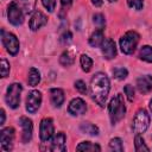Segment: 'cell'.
<instances>
[{
  "instance_id": "1",
  "label": "cell",
  "mask_w": 152,
  "mask_h": 152,
  "mask_svg": "<svg viewBox=\"0 0 152 152\" xmlns=\"http://www.w3.org/2000/svg\"><path fill=\"white\" fill-rule=\"evenodd\" d=\"M110 90V81L104 72H96L90 80V95L91 99L100 106L104 107L106 100Z\"/></svg>"
},
{
  "instance_id": "2",
  "label": "cell",
  "mask_w": 152,
  "mask_h": 152,
  "mask_svg": "<svg viewBox=\"0 0 152 152\" xmlns=\"http://www.w3.org/2000/svg\"><path fill=\"white\" fill-rule=\"evenodd\" d=\"M108 113L112 125H116L119 121H121L126 114V106L124 101V96L121 94H116L108 104Z\"/></svg>"
},
{
  "instance_id": "3",
  "label": "cell",
  "mask_w": 152,
  "mask_h": 152,
  "mask_svg": "<svg viewBox=\"0 0 152 152\" xmlns=\"http://www.w3.org/2000/svg\"><path fill=\"white\" fill-rule=\"evenodd\" d=\"M139 39H140V36L135 31H127L120 38V42H119L121 51L126 55H132L137 49Z\"/></svg>"
},
{
  "instance_id": "4",
  "label": "cell",
  "mask_w": 152,
  "mask_h": 152,
  "mask_svg": "<svg viewBox=\"0 0 152 152\" xmlns=\"http://www.w3.org/2000/svg\"><path fill=\"white\" fill-rule=\"evenodd\" d=\"M148 126H150V115L146 112V109L141 108L135 113L133 118V126H132L133 132L135 134H142L147 131Z\"/></svg>"
},
{
  "instance_id": "5",
  "label": "cell",
  "mask_w": 152,
  "mask_h": 152,
  "mask_svg": "<svg viewBox=\"0 0 152 152\" xmlns=\"http://www.w3.org/2000/svg\"><path fill=\"white\" fill-rule=\"evenodd\" d=\"M21 91H23V86L20 83H12L7 87L5 100H6V103L10 108L15 109L19 107Z\"/></svg>"
},
{
  "instance_id": "6",
  "label": "cell",
  "mask_w": 152,
  "mask_h": 152,
  "mask_svg": "<svg viewBox=\"0 0 152 152\" xmlns=\"http://www.w3.org/2000/svg\"><path fill=\"white\" fill-rule=\"evenodd\" d=\"M24 14H25V12L18 1L10 2L8 7H7V19L12 25H14V26L21 25L24 23Z\"/></svg>"
},
{
  "instance_id": "7",
  "label": "cell",
  "mask_w": 152,
  "mask_h": 152,
  "mask_svg": "<svg viewBox=\"0 0 152 152\" xmlns=\"http://www.w3.org/2000/svg\"><path fill=\"white\" fill-rule=\"evenodd\" d=\"M1 40H2V44L6 49V51L12 55V56H15L19 51V40L17 38L15 34L11 33V32H6L4 28H1Z\"/></svg>"
},
{
  "instance_id": "8",
  "label": "cell",
  "mask_w": 152,
  "mask_h": 152,
  "mask_svg": "<svg viewBox=\"0 0 152 152\" xmlns=\"http://www.w3.org/2000/svg\"><path fill=\"white\" fill-rule=\"evenodd\" d=\"M55 133V126H53V121L51 118H44L40 121L39 125V138L40 141L44 142H49Z\"/></svg>"
},
{
  "instance_id": "9",
  "label": "cell",
  "mask_w": 152,
  "mask_h": 152,
  "mask_svg": "<svg viewBox=\"0 0 152 152\" xmlns=\"http://www.w3.org/2000/svg\"><path fill=\"white\" fill-rule=\"evenodd\" d=\"M42 104V93L39 90H31L26 96V110L34 114Z\"/></svg>"
},
{
  "instance_id": "10",
  "label": "cell",
  "mask_w": 152,
  "mask_h": 152,
  "mask_svg": "<svg viewBox=\"0 0 152 152\" xmlns=\"http://www.w3.org/2000/svg\"><path fill=\"white\" fill-rule=\"evenodd\" d=\"M14 137H15V131L13 127H6L0 131V144L4 151H11L13 148Z\"/></svg>"
},
{
  "instance_id": "11",
  "label": "cell",
  "mask_w": 152,
  "mask_h": 152,
  "mask_svg": "<svg viewBox=\"0 0 152 152\" xmlns=\"http://www.w3.org/2000/svg\"><path fill=\"white\" fill-rule=\"evenodd\" d=\"M48 23V17L42 11H34L28 20V27L31 31H38Z\"/></svg>"
},
{
  "instance_id": "12",
  "label": "cell",
  "mask_w": 152,
  "mask_h": 152,
  "mask_svg": "<svg viewBox=\"0 0 152 152\" xmlns=\"http://www.w3.org/2000/svg\"><path fill=\"white\" fill-rule=\"evenodd\" d=\"M68 112H69V114H71V115H74V116L86 114V112H87V104H86L84 100L81 99V97H75V99H72V100L69 102Z\"/></svg>"
},
{
  "instance_id": "13",
  "label": "cell",
  "mask_w": 152,
  "mask_h": 152,
  "mask_svg": "<svg viewBox=\"0 0 152 152\" xmlns=\"http://www.w3.org/2000/svg\"><path fill=\"white\" fill-rule=\"evenodd\" d=\"M65 142H66V137L63 132H58L56 135L52 137L51 141H50V146L46 148V150H50V151H55V152H64L66 150V146H65Z\"/></svg>"
},
{
  "instance_id": "14",
  "label": "cell",
  "mask_w": 152,
  "mask_h": 152,
  "mask_svg": "<svg viewBox=\"0 0 152 152\" xmlns=\"http://www.w3.org/2000/svg\"><path fill=\"white\" fill-rule=\"evenodd\" d=\"M19 125L21 127V131H23V142L26 144L31 140L32 138V133H33V124H32V120L26 118V116H21L19 119Z\"/></svg>"
},
{
  "instance_id": "15",
  "label": "cell",
  "mask_w": 152,
  "mask_h": 152,
  "mask_svg": "<svg viewBox=\"0 0 152 152\" xmlns=\"http://www.w3.org/2000/svg\"><path fill=\"white\" fill-rule=\"evenodd\" d=\"M101 51L102 55L106 59H112L116 56V45L115 42L110 38H107L103 40L102 45H101Z\"/></svg>"
},
{
  "instance_id": "16",
  "label": "cell",
  "mask_w": 152,
  "mask_h": 152,
  "mask_svg": "<svg viewBox=\"0 0 152 152\" xmlns=\"http://www.w3.org/2000/svg\"><path fill=\"white\" fill-rule=\"evenodd\" d=\"M137 88L141 94H148L152 90V76L142 75L137 78Z\"/></svg>"
},
{
  "instance_id": "17",
  "label": "cell",
  "mask_w": 152,
  "mask_h": 152,
  "mask_svg": "<svg viewBox=\"0 0 152 152\" xmlns=\"http://www.w3.org/2000/svg\"><path fill=\"white\" fill-rule=\"evenodd\" d=\"M50 100H51V103L55 108L62 107V104L64 103V100H65L63 89H61V88L50 89Z\"/></svg>"
},
{
  "instance_id": "18",
  "label": "cell",
  "mask_w": 152,
  "mask_h": 152,
  "mask_svg": "<svg viewBox=\"0 0 152 152\" xmlns=\"http://www.w3.org/2000/svg\"><path fill=\"white\" fill-rule=\"evenodd\" d=\"M104 40V36H103V30L102 28H96L89 37V44L93 48H99L102 45Z\"/></svg>"
},
{
  "instance_id": "19",
  "label": "cell",
  "mask_w": 152,
  "mask_h": 152,
  "mask_svg": "<svg viewBox=\"0 0 152 152\" xmlns=\"http://www.w3.org/2000/svg\"><path fill=\"white\" fill-rule=\"evenodd\" d=\"M74 62H75V53L71 50H66L59 56V63L63 66H70L74 64Z\"/></svg>"
},
{
  "instance_id": "20",
  "label": "cell",
  "mask_w": 152,
  "mask_h": 152,
  "mask_svg": "<svg viewBox=\"0 0 152 152\" xmlns=\"http://www.w3.org/2000/svg\"><path fill=\"white\" fill-rule=\"evenodd\" d=\"M80 129H81L82 133L89 134V135H94V137L95 135H99V133H100L99 127L96 125L91 124V122H82L80 125Z\"/></svg>"
},
{
  "instance_id": "21",
  "label": "cell",
  "mask_w": 152,
  "mask_h": 152,
  "mask_svg": "<svg viewBox=\"0 0 152 152\" xmlns=\"http://www.w3.org/2000/svg\"><path fill=\"white\" fill-rule=\"evenodd\" d=\"M40 82V72L36 68H31L28 70V76H27V83L31 87L37 86Z\"/></svg>"
},
{
  "instance_id": "22",
  "label": "cell",
  "mask_w": 152,
  "mask_h": 152,
  "mask_svg": "<svg viewBox=\"0 0 152 152\" xmlns=\"http://www.w3.org/2000/svg\"><path fill=\"white\" fill-rule=\"evenodd\" d=\"M139 58L144 62L152 63V46L150 45H144L139 50Z\"/></svg>"
},
{
  "instance_id": "23",
  "label": "cell",
  "mask_w": 152,
  "mask_h": 152,
  "mask_svg": "<svg viewBox=\"0 0 152 152\" xmlns=\"http://www.w3.org/2000/svg\"><path fill=\"white\" fill-rule=\"evenodd\" d=\"M134 148L137 152H142V151H146L148 152L150 148L147 147L144 138L141 137V134H135V138H134Z\"/></svg>"
},
{
  "instance_id": "24",
  "label": "cell",
  "mask_w": 152,
  "mask_h": 152,
  "mask_svg": "<svg viewBox=\"0 0 152 152\" xmlns=\"http://www.w3.org/2000/svg\"><path fill=\"white\" fill-rule=\"evenodd\" d=\"M77 151H101V147L97 144H93L91 141H82L76 146Z\"/></svg>"
},
{
  "instance_id": "25",
  "label": "cell",
  "mask_w": 152,
  "mask_h": 152,
  "mask_svg": "<svg viewBox=\"0 0 152 152\" xmlns=\"http://www.w3.org/2000/svg\"><path fill=\"white\" fill-rule=\"evenodd\" d=\"M80 64H81V68H82V70L84 72H89L91 70V68H93V59L88 55L83 53L80 57Z\"/></svg>"
},
{
  "instance_id": "26",
  "label": "cell",
  "mask_w": 152,
  "mask_h": 152,
  "mask_svg": "<svg viewBox=\"0 0 152 152\" xmlns=\"http://www.w3.org/2000/svg\"><path fill=\"white\" fill-rule=\"evenodd\" d=\"M18 2L20 4L24 12L26 14H28V13L33 12V10L36 7V4H37V0H18Z\"/></svg>"
},
{
  "instance_id": "27",
  "label": "cell",
  "mask_w": 152,
  "mask_h": 152,
  "mask_svg": "<svg viewBox=\"0 0 152 152\" xmlns=\"http://www.w3.org/2000/svg\"><path fill=\"white\" fill-rule=\"evenodd\" d=\"M113 76L119 80V81H122L125 80L127 76H128V70L126 68H122V66H118V68H114L113 69Z\"/></svg>"
},
{
  "instance_id": "28",
  "label": "cell",
  "mask_w": 152,
  "mask_h": 152,
  "mask_svg": "<svg viewBox=\"0 0 152 152\" xmlns=\"http://www.w3.org/2000/svg\"><path fill=\"white\" fill-rule=\"evenodd\" d=\"M109 148L112 151H118V152H122L124 151V145H122V140L120 138H113L109 140Z\"/></svg>"
},
{
  "instance_id": "29",
  "label": "cell",
  "mask_w": 152,
  "mask_h": 152,
  "mask_svg": "<svg viewBox=\"0 0 152 152\" xmlns=\"http://www.w3.org/2000/svg\"><path fill=\"white\" fill-rule=\"evenodd\" d=\"M72 5V0H61V10H59V18H64Z\"/></svg>"
},
{
  "instance_id": "30",
  "label": "cell",
  "mask_w": 152,
  "mask_h": 152,
  "mask_svg": "<svg viewBox=\"0 0 152 152\" xmlns=\"http://www.w3.org/2000/svg\"><path fill=\"white\" fill-rule=\"evenodd\" d=\"M93 23L95 24V26H97V28H102L104 27L106 25V19H104V15L101 14V13H95L93 15Z\"/></svg>"
},
{
  "instance_id": "31",
  "label": "cell",
  "mask_w": 152,
  "mask_h": 152,
  "mask_svg": "<svg viewBox=\"0 0 152 152\" xmlns=\"http://www.w3.org/2000/svg\"><path fill=\"white\" fill-rule=\"evenodd\" d=\"M0 69H1V77H7L8 74H10V70H11V66H10V62L6 59V58H1V63H0Z\"/></svg>"
},
{
  "instance_id": "32",
  "label": "cell",
  "mask_w": 152,
  "mask_h": 152,
  "mask_svg": "<svg viewBox=\"0 0 152 152\" xmlns=\"http://www.w3.org/2000/svg\"><path fill=\"white\" fill-rule=\"evenodd\" d=\"M127 5L135 11H140L144 7V0H127Z\"/></svg>"
},
{
  "instance_id": "33",
  "label": "cell",
  "mask_w": 152,
  "mask_h": 152,
  "mask_svg": "<svg viewBox=\"0 0 152 152\" xmlns=\"http://www.w3.org/2000/svg\"><path fill=\"white\" fill-rule=\"evenodd\" d=\"M72 40V33L70 31H65L61 34L59 37V42L63 44V45H68L70 42Z\"/></svg>"
},
{
  "instance_id": "34",
  "label": "cell",
  "mask_w": 152,
  "mask_h": 152,
  "mask_svg": "<svg viewBox=\"0 0 152 152\" xmlns=\"http://www.w3.org/2000/svg\"><path fill=\"white\" fill-rule=\"evenodd\" d=\"M124 91H125V94H126L128 101L132 102V101L134 100V88H133V86H131V84H126V86L124 87Z\"/></svg>"
},
{
  "instance_id": "35",
  "label": "cell",
  "mask_w": 152,
  "mask_h": 152,
  "mask_svg": "<svg viewBox=\"0 0 152 152\" xmlns=\"http://www.w3.org/2000/svg\"><path fill=\"white\" fill-rule=\"evenodd\" d=\"M75 88L81 94H87V91H88V88H87L84 81H82V80H78V81L75 82Z\"/></svg>"
},
{
  "instance_id": "36",
  "label": "cell",
  "mask_w": 152,
  "mask_h": 152,
  "mask_svg": "<svg viewBox=\"0 0 152 152\" xmlns=\"http://www.w3.org/2000/svg\"><path fill=\"white\" fill-rule=\"evenodd\" d=\"M42 4L49 12H53L56 7V0H42Z\"/></svg>"
},
{
  "instance_id": "37",
  "label": "cell",
  "mask_w": 152,
  "mask_h": 152,
  "mask_svg": "<svg viewBox=\"0 0 152 152\" xmlns=\"http://www.w3.org/2000/svg\"><path fill=\"white\" fill-rule=\"evenodd\" d=\"M91 4H93L95 7H100V6H102L103 0H91Z\"/></svg>"
},
{
  "instance_id": "38",
  "label": "cell",
  "mask_w": 152,
  "mask_h": 152,
  "mask_svg": "<svg viewBox=\"0 0 152 152\" xmlns=\"http://www.w3.org/2000/svg\"><path fill=\"white\" fill-rule=\"evenodd\" d=\"M5 119H6V114H5V109H1V121H0V125L2 126L5 124Z\"/></svg>"
},
{
  "instance_id": "39",
  "label": "cell",
  "mask_w": 152,
  "mask_h": 152,
  "mask_svg": "<svg viewBox=\"0 0 152 152\" xmlns=\"http://www.w3.org/2000/svg\"><path fill=\"white\" fill-rule=\"evenodd\" d=\"M150 110H151V113H152V100L150 101Z\"/></svg>"
},
{
  "instance_id": "40",
  "label": "cell",
  "mask_w": 152,
  "mask_h": 152,
  "mask_svg": "<svg viewBox=\"0 0 152 152\" xmlns=\"http://www.w3.org/2000/svg\"><path fill=\"white\" fill-rule=\"evenodd\" d=\"M108 1H109V2H115L116 0H108Z\"/></svg>"
}]
</instances>
